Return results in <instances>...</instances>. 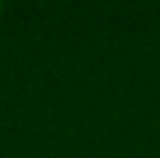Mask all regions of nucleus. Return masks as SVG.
I'll use <instances>...</instances> for the list:
<instances>
[{"mask_svg": "<svg viewBox=\"0 0 160 158\" xmlns=\"http://www.w3.org/2000/svg\"><path fill=\"white\" fill-rule=\"evenodd\" d=\"M0 9H2V5H0Z\"/></svg>", "mask_w": 160, "mask_h": 158, "instance_id": "obj_1", "label": "nucleus"}]
</instances>
